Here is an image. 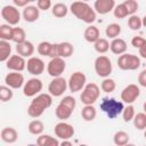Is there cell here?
I'll return each instance as SVG.
<instances>
[{
	"instance_id": "1",
	"label": "cell",
	"mask_w": 146,
	"mask_h": 146,
	"mask_svg": "<svg viewBox=\"0 0 146 146\" xmlns=\"http://www.w3.org/2000/svg\"><path fill=\"white\" fill-rule=\"evenodd\" d=\"M52 104V96L49 94H39L38 96H35L31 104L27 107V114L31 117L38 119L40 117L43 112L49 108Z\"/></svg>"
},
{
	"instance_id": "2",
	"label": "cell",
	"mask_w": 146,
	"mask_h": 146,
	"mask_svg": "<svg viewBox=\"0 0 146 146\" xmlns=\"http://www.w3.org/2000/svg\"><path fill=\"white\" fill-rule=\"evenodd\" d=\"M71 13L79 19L87 24H91L96 21V11L84 1H74L70 6Z\"/></svg>"
},
{
	"instance_id": "3",
	"label": "cell",
	"mask_w": 146,
	"mask_h": 146,
	"mask_svg": "<svg viewBox=\"0 0 146 146\" xmlns=\"http://www.w3.org/2000/svg\"><path fill=\"white\" fill-rule=\"evenodd\" d=\"M100 110L107 115L108 119H115L120 114H122L124 110L123 102L116 100L115 98L104 97L100 102Z\"/></svg>"
},
{
	"instance_id": "4",
	"label": "cell",
	"mask_w": 146,
	"mask_h": 146,
	"mask_svg": "<svg viewBox=\"0 0 146 146\" xmlns=\"http://www.w3.org/2000/svg\"><path fill=\"white\" fill-rule=\"evenodd\" d=\"M99 95H100L99 87L96 83L90 82V83L86 84V87L83 88V90L80 95V100L84 105H92L99 98Z\"/></svg>"
},
{
	"instance_id": "5",
	"label": "cell",
	"mask_w": 146,
	"mask_h": 146,
	"mask_svg": "<svg viewBox=\"0 0 146 146\" xmlns=\"http://www.w3.org/2000/svg\"><path fill=\"white\" fill-rule=\"evenodd\" d=\"M140 64V58L132 54H123L117 58V66L123 71H135Z\"/></svg>"
},
{
	"instance_id": "6",
	"label": "cell",
	"mask_w": 146,
	"mask_h": 146,
	"mask_svg": "<svg viewBox=\"0 0 146 146\" xmlns=\"http://www.w3.org/2000/svg\"><path fill=\"white\" fill-rule=\"evenodd\" d=\"M112 62L107 56L100 55L95 59V71L98 76L106 79L112 73Z\"/></svg>"
},
{
	"instance_id": "7",
	"label": "cell",
	"mask_w": 146,
	"mask_h": 146,
	"mask_svg": "<svg viewBox=\"0 0 146 146\" xmlns=\"http://www.w3.org/2000/svg\"><path fill=\"white\" fill-rule=\"evenodd\" d=\"M86 82H87L86 74L80 71H76L70 76V79L67 81L68 89L72 92H78L80 90H83V88L86 87Z\"/></svg>"
},
{
	"instance_id": "8",
	"label": "cell",
	"mask_w": 146,
	"mask_h": 146,
	"mask_svg": "<svg viewBox=\"0 0 146 146\" xmlns=\"http://www.w3.org/2000/svg\"><path fill=\"white\" fill-rule=\"evenodd\" d=\"M65 68H66V63L60 57L51 58L47 65V72L52 78H59L64 73Z\"/></svg>"
},
{
	"instance_id": "9",
	"label": "cell",
	"mask_w": 146,
	"mask_h": 146,
	"mask_svg": "<svg viewBox=\"0 0 146 146\" xmlns=\"http://www.w3.org/2000/svg\"><path fill=\"white\" fill-rule=\"evenodd\" d=\"M68 88V84H67V81L59 76V78H54L49 86H48V91H49V95H51L52 97H59L62 96L66 89Z\"/></svg>"
},
{
	"instance_id": "10",
	"label": "cell",
	"mask_w": 146,
	"mask_h": 146,
	"mask_svg": "<svg viewBox=\"0 0 146 146\" xmlns=\"http://www.w3.org/2000/svg\"><path fill=\"white\" fill-rule=\"evenodd\" d=\"M1 17L9 25H17L21 21V13L15 6H5L1 9Z\"/></svg>"
},
{
	"instance_id": "11",
	"label": "cell",
	"mask_w": 146,
	"mask_h": 146,
	"mask_svg": "<svg viewBox=\"0 0 146 146\" xmlns=\"http://www.w3.org/2000/svg\"><path fill=\"white\" fill-rule=\"evenodd\" d=\"M42 87H43V84L40 79H38V78L29 79L23 87V94L26 97L38 96L40 94V91L42 90Z\"/></svg>"
},
{
	"instance_id": "12",
	"label": "cell",
	"mask_w": 146,
	"mask_h": 146,
	"mask_svg": "<svg viewBox=\"0 0 146 146\" xmlns=\"http://www.w3.org/2000/svg\"><path fill=\"white\" fill-rule=\"evenodd\" d=\"M140 95V89L137 84H128L122 91H121V100L123 103H127L128 105H131L133 102L137 100V98Z\"/></svg>"
},
{
	"instance_id": "13",
	"label": "cell",
	"mask_w": 146,
	"mask_h": 146,
	"mask_svg": "<svg viewBox=\"0 0 146 146\" xmlns=\"http://www.w3.org/2000/svg\"><path fill=\"white\" fill-rule=\"evenodd\" d=\"M74 128L72 124L65 122V121H60L55 125V135L56 137L63 139V140H68L74 136Z\"/></svg>"
},
{
	"instance_id": "14",
	"label": "cell",
	"mask_w": 146,
	"mask_h": 146,
	"mask_svg": "<svg viewBox=\"0 0 146 146\" xmlns=\"http://www.w3.org/2000/svg\"><path fill=\"white\" fill-rule=\"evenodd\" d=\"M26 68H27V72L30 74H32V75H40L44 71V62L41 58H39V57L32 56L26 62Z\"/></svg>"
},
{
	"instance_id": "15",
	"label": "cell",
	"mask_w": 146,
	"mask_h": 146,
	"mask_svg": "<svg viewBox=\"0 0 146 146\" xmlns=\"http://www.w3.org/2000/svg\"><path fill=\"white\" fill-rule=\"evenodd\" d=\"M6 66L11 72H22L26 68V60L19 55H11L10 58L6 62Z\"/></svg>"
},
{
	"instance_id": "16",
	"label": "cell",
	"mask_w": 146,
	"mask_h": 146,
	"mask_svg": "<svg viewBox=\"0 0 146 146\" xmlns=\"http://www.w3.org/2000/svg\"><path fill=\"white\" fill-rule=\"evenodd\" d=\"M5 83L11 89H19L24 83V75L19 72H10L5 76Z\"/></svg>"
},
{
	"instance_id": "17",
	"label": "cell",
	"mask_w": 146,
	"mask_h": 146,
	"mask_svg": "<svg viewBox=\"0 0 146 146\" xmlns=\"http://www.w3.org/2000/svg\"><path fill=\"white\" fill-rule=\"evenodd\" d=\"M115 1L114 0H96L94 3V9L100 15H106L110 11L114 10Z\"/></svg>"
},
{
	"instance_id": "18",
	"label": "cell",
	"mask_w": 146,
	"mask_h": 146,
	"mask_svg": "<svg viewBox=\"0 0 146 146\" xmlns=\"http://www.w3.org/2000/svg\"><path fill=\"white\" fill-rule=\"evenodd\" d=\"M1 139L7 144H14L18 139V132L13 127H6L0 132Z\"/></svg>"
},
{
	"instance_id": "19",
	"label": "cell",
	"mask_w": 146,
	"mask_h": 146,
	"mask_svg": "<svg viewBox=\"0 0 146 146\" xmlns=\"http://www.w3.org/2000/svg\"><path fill=\"white\" fill-rule=\"evenodd\" d=\"M40 16V9L36 6H27L23 9V18L27 23H33L38 21Z\"/></svg>"
},
{
	"instance_id": "20",
	"label": "cell",
	"mask_w": 146,
	"mask_h": 146,
	"mask_svg": "<svg viewBox=\"0 0 146 146\" xmlns=\"http://www.w3.org/2000/svg\"><path fill=\"white\" fill-rule=\"evenodd\" d=\"M16 51H17V55L22 56V57H32L33 52H34V46L32 42L30 41H25L23 43H19V44H16Z\"/></svg>"
},
{
	"instance_id": "21",
	"label": "cell",
	"mask_w": 146,
	"mask_h": 146,
	"mask_svg": "<svg viewBox=\"0 0 146 146\" xmlns=\"http://www.w3.org/2000/svg\"><path fill=\"white\" fill-rule=\"evenodd\" d=\"M110 49L113 54L121 56L127 51V42L121 38H116L112 40V42L110 43Z\"/></svg>"
},
{
	"instance_id": "22",
	"label": "cell",
	"mask_w": 146,
	"mask_h": 146,
	"mask_svg": "<svg viewBox=\"0 0 146 146\" xmlns=\"http://www.w3.org/2000/svg\"><path fill=\"white\" fill-rule=\"evenodd\" d=\"M83 38H84L86 41H88L90 43H95L97 40L100 39V32H99L98 27H96L94 25H90L84 30Z\"/></svg>"
},
{
	"instance_id": "23",
	"label": "cell",
	"mask_w": 146,
	"mask_h": 146,
	"mask_svg": "<svg viewBox=\"0 0 146 146\" xmlns=\"http://www.w3.org/2000/svg\"><path fill=\"white\" fill-rule=\"evenodd\" d=\"M72 113H73V110H71L70 107H67L66 105H64L62 103H59L55 110V114H56L57 119H59L60 121H65V120L70 119Z\"/></svg>"
},
{
	"instance_id": "24",
	"label": "cell",
	"mask_w": 146,
	"mask_h": 146,
	"mask_svg": "<svg viewBox=\"0 0 146 146\" xmlns=\"http://www.w3.org/2000/svg\"><path fill=\"white\" fill-rule=\"evenodd\" d=\"M58 44V57L60 58H67L71 57L74 52V48L72 46V43L70 42H60L57 43Z\"/></svg>"
},
{
	"instance_id": "25",
	"label": "cell",
	"mask_w": 146,
	"mask_h": 146,
	"mask_svg": "<svg viewBox=\"0 0 146 146\" xmlns=\"http://www.w3.org/2000/svg\"><path fill=\"white\" fill-rule=\"evenodd\" d=\"M36 144L39 146H59L57 138L50 135H40L36 139Z\"/></svg>"
},
{
	"instance_id": "26",
	"label": "cell",
	"mask_w": 146,
	"mask_h": 146,
	"mask_svg": "<svg viewBox=\"0 0 146 146\" xmlns=\"http://www.w3.org/2000/svg\"><path fill=\"white\" fill-rule=\"evenodd\" d=\"M11 55V46L9 41L0 40V60L7 62Z\"/></svg>"
},
{
	"instance_id": "27",
	"label": "cell",
	"mask_w": 146,
	"mask_h": 146,
	"mask_svg": "<svg viewBox=\"0 0 146 146\" xmlns=\"http://www.w3.org/2000/svg\"><path fill=\"white\" fill-rule=\"evenodd\" d=\"M96 115H97V111L92 105H84V107L81 111V116L87 122L94 121Z\"/></svg>"
},
{
	"instance_id": "28",
	"label": "cell",
	"mask_w": 146,
	"mask_h": 146,
	"mask_svg": "<svg viewBox=\"0 0 146 146\" xmlns=\"http://www.w3.org/2000/svg\"><path fill=\"white\" fill-rule=\"evenodd\" d=\"M67 11H68V8H67V6H66L65 3H63V2H57V3H55V5L52 6V8H51L52 15H54L55 17H57V18H63V17H65V16L67 15Z\"/></svg>"
},
{
	"instance_id": "29",
	"label": "cell",
	"mask_w": 146,
	"mask_h": 146,
	"mask_svg": "<svg viewBox=\"0 0 146 146\" xmlns=\"http://www.w3.org/2000/svg\"><path fill=\"white\" fill-rule=\"evenodd\" d=\"M27 129H29V132L30 133L35 135V136H40L43 132L44 125H43L42 121H40V120H33V121H31L29 123Z\"/></svg>"
},
{
	"instance_id": "30",
	"label": "cell",
	"mask_w": 146,
	"mask_h": 146,
	"mask_svg": "<svg viewBox=\"0 0 146 146\" xmlns=\"http://www.w3.org/2000/svg\"><path fill=\"white\" fill-rule=\"evenodd\" d=\"M129 135L128 132L123 131V130H120V131H116L114 133V137H113V141L116 146H124L129 143Z\"/></svg>"
},
{
	"instance_id": "31",
	"label": "cell",
	"mask_w": 146,
	"mask_h": 146,
	"mask_svg": "<svg viewBox=\"0 0 146 146\" xmlns=\"http://www.w3.org/2000/svg\"><path fill=\"white\" fill-rule=\"evenodd\" d=\"M121 33V25L116 24V23H112V24H108L105 29V34L107 38L110 39H116Z\"/></svg>"
},
{
	"instance_id": "32",
	"label": "cell",
	"mask_w": 146,
	"mask_h": 146,
	"mask_svg": "<svg viewBox=\"0 0 146 146\" xmlns=\"http://www.w3.org/2000/svg\"><path fill=\"white\" fill-rule=\"evenodd\" d=\"M14 27L9 24H1L0 25V39L5 41L13 40Z\"/></svg>"
},
{
	"instance_id": "33",
	"label": "cell",
	"mask_w": 146,
	"mask_h": 146,
	"mask_svg": "<svg viewBox=\"0 0 146 146\" xmlns=\"http://www.w3.org/2000/svg\"><path fill=\"white\" fill-rule=\"evenodd\" d=\"M94 48L97 52L99 54H105L110 50V42L107 41V39H104V38H100L99 40H97L95 43H94Z\"/></svg>"
},
{
	"instance_id": "34",
	"label": "cell",
	"mask_w": 146,
	"mask_h": 146,
	"mask_svg": "<svg viewBox=\"0 0 146 146\" xmlns=\"http://www.w3.org/2000/svg\"><path fill=\"white\" fill-rule=\"evenodd\" d=\"M13 41L16 44L23 43L26 41V33L24 29L22 27H14V34H13Z\"/></svg>"
},
{
	"instance_id": "35",
	"label": "cell",
	"mask_w": 146,
	"mask_h": 146,
	"mask_svg": "<svg viewBox=\"0 0 146 146\" xmlns=\"http://www.w3.org/2000/svg\"><path fill=\"white\" fill-rule=\"evenodd\" d=\"M133 124L138 130H146V114L144 112L137 113L133 117Z\"/></svg>"
},
{
	"instance_id": "36",
	"label": "cell",
	"mask_w": 146,
	"mask_h": 146,
	"mask_svg": "<svg viewBox=\"0 0 146 146\" xmlns=\"http://www.w3.org/2000/svg\"><path fill=\"white\" fill-rule=\"evenodd\" d=\"M116 88V84H115V81L111 78H106L103 80L102 84H100V89L106 92V94H110V92H113Z\"/></svg>"
},
{
	"instance_id": "37",
	"label": "cell",
	"mask_w": 146,
	"mask_h": 146,
	"mask_svg": "<svg viewBox=\"0 0 146 146\" xmlns=\"http://www.w3.org/2000/svg\"><path fill=\"white\" fill-rule=\"evenodd\" d=\"M128 26L133 30V31H138L141 29L143 26V22H141V18L137 15H132L128 18Z\"/></svg>"
},
{
	"instance_id": "38",
	"label": "cell",
	"mask_w": 146,
	"mask_h": 146,
	"mask_svg": "<svg viewBox=\"0 0 146 146\" xmlns=\"http://www.w3.org/2000/svg\"><path fill=\"white\" fill-rule=\"evenodd\" d=\"M13 96H14V92H13L11 88H9L8 86H1L0 87V99H1V102L6 103V102L11 100Z\"/></svg>"
},
{
	"instance_id": "39",
	"label": "cell",
	"mask_w": 146,
	"mask_h": 146,
	"mask_svg": "<svg viewBox=\"0 0 146 146\" xmlns=\"http://www.w3.org/2000/svg\"><path fill=\"white\" fill-rule=\"evenodd\" d=\"M52 44L54 43H50L48 41H42L38 44V52L42 56H48L50 55V51H51V48H52Z\"/></svg>"
},
{
	"instance_id": "40",
	"label": "cell",
	"mask_w": 146,
	"mask_h": 146,
	"mask_svg": "<svg viewBox=\"0 0 146 146\" xmlns=\"http://www.w3.org/2000/svg\"><path fill=\"white\" fill-rule=\"evenodd\" d=\"M135 115H136V112H135V107L132 105H128L127 107H124V110L122 112V117H123L124 122L133 121Z\"/></svg>"
},
{
	"instance_id": "41",
	"label": "cell",
	"mask_w": 146,
	"mask_h": 146,
	"mask_svg": "<svg viewBox=\"0 0 146 146\" xmlns=\"http://www.w3.org/2000/svg\"><path fill=\"white\" fill-rule=\"evenodd\" d=\"M122 3L124 5V7H125V9H127V11L130 16L135 15V13L138 10V7H139V5L136 0H125Z\"/></svg>"
},
{
	"instance_id": "42",
	"label": "cell",
	"mask_w": 146,
	"mask_h": 146,
	"mask_svg": "<svg viewBox=\"0 0 146 146\" xmlns=\"http://www.w3.org/2000/svg\"><path fill=\"white\" fill-rule=\"evenodd\" d=\"M113 14H114V16H115L116 18H119V19H122V18H124V17H127V16L129 15L123 3L116 5L115 8H114V10H113Z\"/></svg>"
},
{
	"instance_id": "43",
	"label": "cell",
	"mask_w": 146,
	"mask_h": 146,
	"mask_svg": "<svg viewBox=\"0 0 146 146\" xmlns=\"http://www.w3.org/2000/svg\"><path fill=\"white\" fill-rule=\"evenodd\" d=\"M59 103H62V104H64V105H66L67 107H70L71 110H73L74 111V108H75V106H76V102H75V98L74 97H72V96H65Z\"/></svg>"
},
{
	"instance_id": "44",
	"label": "cell",
	"mask_w": 146,
	"mask_h": 146,
	"mask_svg": "<svg viewBox=\"0 0 146 146\" xmlns=\"http://www.w3.org/2000/svg\"><path fill=\"white\" fill-rule=\"evenodd\" d=\"M145 42H146V39H144L143 36H133L132 38V40H131V44H132V47H135V48H138V49H140L144 44H145Z\"/></svg>"
},
{
	"instance_id": "45",
	"label": "cell",
	"mask_w": 146,
	"mask_h": 146,
	"mask_svg": "<svg viewBox=\"0 0 146 146\" xmlns=\"http://www.w3.org/2000/svg\"><path fill=\"white\" fill-rule=\"evenodd\" d=\"M36 7L40 10H48L51 8V1L50 0H38L36 1Z\"/></svg>"
},
{
	"instance_id": "46",
	"label": "cell",
	"mask_w": 146,
	"mask_h": 146,
	"mask_svg": "<svg viewBox=\"0 0 146 146\" xmlns=\"http://www.w3.org/2000/svg\"><path fill=\"white\" fill-rule=\"evenodd\" d=\"M138 83L141 86V87H145L146 88V68L143 70L139 75H138Z\"/></svg>"
},
{
	"instance_id": "47",
	"label": "cell",
	"mask_w": 146,
	"mask_h": 146,
	"mask_svg": "<svg viewBox=\"0 0 146 146\" xmlns=\"http://www.w3.org/2000/svg\"><path fill=\"white\" fill-rule=\"evenodd\" d=\"M32 0H14V5H15V7H23V8H25V7L29 6V3Z\"/></svg>"
},
{
	"instance_id": "48",
	"label": "cell",
	"mask_w": 146,
	"mask_h": 146,
	"mask_svg": "<svg viewBox=\"0 0 146 146\" xmlns=\"http://www.w3.org/2000/svg\"><path fill=\"white\" fill-rule=\"evenodd\" d=\"M49 57H50V58H56V57H58V44H57V43H54V44H52V48H51V51H50Z\"/></svg>"
},
{
	"instance_id": "49",
	"label": "cell",
	"mask_w": 146,
	"mask_h": 146,
	"mask_svg": "<svg viewBox=\"0 0 146 146\" xmlns=\"http://www.w3.org/2000/svg\"><path fill=\"white\" fill-rule=\"evenodd\" d=\"M139 55H140V57L146 58V42H145V44L139 49Z\"/></svg>"
},
{
	"instance_id": "50",
	"label": "cell",
	"mask_w": 146,
	"mask_h": 146,
	"mask_svg": "<svg viewBox=\"0 0 146 146\" xmlns=\"http://www.w3.org/2000/svg\"><path fill=\"white\" fill-rule=\"evenodd\" d=\"M59 146H73V144H72L70 140H63V141L59 144Z\"/></svg>"
},
{
	"instance_id": "51",
	"label": "cell",
	"mask_w": 146,
	"mask_h": 146,
	"mask_svg": "<svg viewBox=\"0 0 146 146\" xmlns=\"http://www.w3.org/2000/svg\"><path fill=\"white\" fill-rule=\"evenodd\" d=\"M141 22H143V26H144V27H146V15L141 18Z\"/></svg>"
},
{
	"instance_id": "52",
	"label": "cell",
	"mask_w": 146,
	"mask_h": 146,
	"mask_svg": "<svg viewBox=\"0 0 146 146\" xmlns=\"http://www.w3.org/2000/svg\"><path fill=\"white\" fill-rule=\"evenodd\" d=\"M143 108H144V113L146 114V102L144 103V105H143Z\"/></svg>"
},
{
	"instance_id": "53",
	"label": "cell",
	"mask_w": 146,
	"mask_h": 146,
	"mask_svg": "<svg viewBox=\"0 0 146 146\" xmlns=\"http://www.w3.org/2000/svg\"><path fill=\"white\" fill-rule=\"evenodd\" d=\"M27 146H39L38 144H30V145H27Z\"/></svg>"
},
{
	"instance_id": "54",
	"label": "cell",
	"mask_w": 146,
	"mask_h": 146,
	"mask_svg": "<svg viewBox=\"0 0 146 146\" xmlns=\"http://www.w3.org/2000/svg\"><path fill=\"white\" fill-rule=\"evenodd\" d=\"M124 146H136V145H133V144H129V143H128V144L124 145Z\"/></svg>"
},
{
	"instance_id": "55",
	"label": "cell",
	"mask_w": 146,
	"mask_h": 146,
	"mask_svg": "<svg viewBox=\"0 0 146 146\" xmlns=\"http://www.w3.org/2000/svg\"><path fill=\"white\" fill-rule=\"evenodd\" d=\"M144 137H145V139H146V130H145V132H144Z\"/></svg>"
},
{
	"instance_id": "56",
	"label": "cell",
	"mask_w": 146,
	"mask_h": 146,
	"mask_svg": "<svg viewBox=\"0 0 146 146\" xmlns=\"http://www.w3.org/2000/svg\"><path fill=\"white\" fill-rule=\"evenodd\" d=\"M79 146H88V145H86V144H81V145H79Z\"/></svg>"
}]
</instances>
